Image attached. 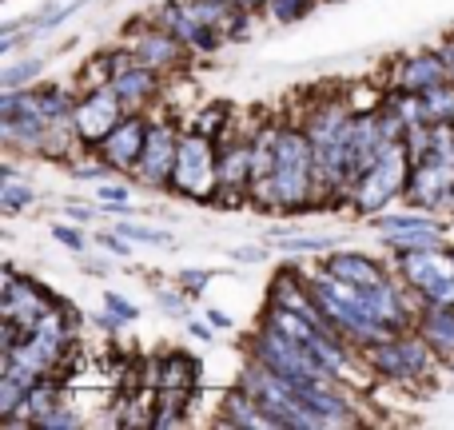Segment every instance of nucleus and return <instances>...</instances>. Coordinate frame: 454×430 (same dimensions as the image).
<instances>
[{"label": "nucleus", "mask_w": 454, "mask_h": 430, "mask_svg": "<svg viewBox=\"0 0 454 430\" xmlns=\"http://www.w3.org/2000/svg\"><path fill=\"white\" fill-rule=\"evenodd\" d=\"M315 172V144H307L299 132H283L275 140V168L271 180H263V188H275V196L283 204H295L307 196V180Z\"/></svg>", "instance_id": "nucleus-1"}, {"label": "nucleus", "mask_w": 454, "mask_h": 430, "mask_svg": "<svg viewBox=\"0 0 454 430\" xmlns=\"http://www.w3.org/2000/svg\"><path fill=\"white\" fill-rule=\"evenodd\" d=\"M176 184H180L188 196H196V199L212 196L215 172H212V144L204 140V132L180 140V156H176Z\"/></svg>", "instance_id": "nucleus-2"}, {"label": "nucleus", "mask_w": 454, "mask_h": 430, "mask_svg": "<svg viewBox=\"0 0 454 430\" xmlns=\"http://www.w3.org/2000/svg\"><path fill=\"white\" fill-rule=\"evenodd\" d=\"M395 184H399V148L391 144V148H387V156L367 172V180L355 184V188H359V207H363V212H375L383 199L395 196Z\"/></svg>", "instance_id": "nucleus-3"}, {"label": "nucleus", "mask_w": 454, "mask_h": 430, "mask_svg": "<svg viewBox=\"0 0 454 430\" xmlns=\"http://www.w3.org/2000/svg\"><path fill=\"white\" fill-rule=\"evenodd\" d=\"M148 136H152V140L144 144L140 172L160 188V184H168L176 176V156H180V144L172 140V132H168V128H152Z\"/></svg>", "instance_id": "nucleus-4"}, {"label": "nucleus", "mask_w": 454, "mask_h": 430, "mask_svg": "<svg viewBox=\"0 0 454 430\" xmlns=\"http://www.w3.org/2000/svg\"><path fill=\"white\" fill-rule=\"evenodd\" d=\"M120 96L116 92H96L84 108L76 112V128L84 140H108L112 128H116V112H120Z\"/></svg>", "instance_id": "nucleus-5"}, {"label": "nucleus", "mask_w": 454, "mask_h": 430, "mask_svg": "<svg viewBox=\"0 0 454 430\" xmlns=\"http://www.w3.org/2000/svg\"><path fill=\"white\" fill-rule=\"evenodd\" d=\"M144 156V124L140 120H128V124H116L112 136L104 140V160L112 168H132L140 164Z\"/></svg>", "instance_id": "nucleus-6"}, {"label": "nucleus", "mask_w": 454, "mask_h": 430, "mask_svg": "<svg viewBox=\"0 0 454 430\" xmlns=\"http://www.w3.org/2000/svg\"><path fill=\"white\" fill-rule=\"evenodd\" d=\"M450 72H447V60H439V56H415V60L407 64V80H403V88L407 92H431V88L447 84Z\"/></svg>", "instance_id": "nucleus-7"}, {"label": "nucleus", "mask_w": 454, "mask_h": 430, "mask_svg": "<svg viewBox=\"0 0 454 430\" xmlns=\"http://www.w3.org/2000/svg\"><path fill=\"white\" fill-rule=\"evenodd\" d=\"M331 271L339 275V279H347V283H355V287H383V271H379L371 259H363V255H335L331 259Z\"/></svg>", "instance_id": "nucleus-8"}, {"label": "nucleus", "mask_w": 454, "mask_h": 430, "mask_svg": "<svg viewBox=\"0 0 454 430\" xmlns=\"http://www.w3.org/2000/svg\"><path fill=\"white\" fill-rule=\"evenodd\" d=\"M423 339L442 351H454V303H434L423 315Z\"/></svg>", "instance_id": "nucleus-9"}, {"label": "nucleus", "mask_w": 454, "mask_h": 430, "mask_svg": "<svg viewBox=\"0 0 454 430\" xmlns=\"http://www.w3.org/2000/svg\"><path fill=\"white\" fill-rule=\"evenodd\" d=\"M116 96L124 104H140L152 96V72L148 68H132V72H120L116 76Z\"/></svg>", "instance_id": "nucleus-10"}, {"label": "nucleus", "mask_w": 454, "mask_h": 430, "mask_svg": "<svg viewBox=\"0 0 454 430\" xmlns=\"http://www.w3.org/2000/svg\"><path fill=\"white\" fill-rule=\"evenodd\" d=\"M391 247L403 255H419V251H439V231H395Z\"/></svg>", "instance_id": "nucleus-11"}, {"label": "nucleus", "mask_w": 454, "mask_h": 430, "mask_svg": "<svg viewBox=\"0 0 454 430\" xmlns=\"http://www.w3.org/2000/svg\"><path fill=\"white\" fill-rule=\"evenodd\" d=\"M24 204H32V188L28 184H16L12 180V168H4V184H0V207L8 215H16Z\"/></svg>", "instance_id": "nucleus-12"}, {"label": "nucleus", "mask_w": 454, "mask_h": 430, "mask_svg": "<svg viewBox=\"0 0 454 430\" xmlns=\"http://www.w3.org/2000/svg\"><path fill=\"white\" fill-rule=\"evenodd\" d=\"M423 104H427V120H454V88L450 84H439L431 92H423Z\"/></svg>", "instance_id": "nucleus-13"}, {"label": "nucleus", "mask_w": 454, "mask_h": 430, "mask_svg": "<svg viewBox=\"0 0 454 430\" xmlns=\"http://www.w3.org/2000/svg\"><path fill=\"white\" fill-rule=\"evenodd\" d=\"M371 223L379 227V231H439V227L431 223V219H423V215H375Z\"/></svg>", "instance_id": "nucleus-14"}, {"label": "nucleus", "mask_w": 454, "mask_h": 430, "mask_svg": "<svg viewBox=\"0 0 454 430\" xmlns=\"http://www.w3.org/2000/svg\"><path fill=\"white\" fill-rule=\"evenodd\" d=\"M136 56H144V64H168L176 56V44L168 36H160V32H152V36H144V44L136 48Z\"/></svg>", "instance_id": "nucleus-15"}, {"label": "nucleus", "mask_w": 454, "mask_h": 430, "mask_svg": "<svg viewBox=\"0 0 454 430\" xmlns=\"http://www.w3.org/2000/svg\"><path fill=\"white\" fill-rule=\"evenodd\" d=\"M40 72V60H28V64H16V68H8L4 76H0V88L4 92H16V88L24 84V80H32Z\"/></svg>", "instance_id": "nucleus-16"}, {"label": "nucleus", "mask_w": 454, "mask_h": 430, "mask_svg": "<svg viewBox=\"0 0 454 430\" xmlns=\"http://www.w3.org/2000/svg\"><path fill=\"white\" fill-rule=\"evenodd\" d=\"M164 371H168V375L160 379V383H164V387H180V383H188L184 375H196V363H188V359H180V355H172V359L164 363Z\"/></svg>", "instance_id": "nucleus-17"}, {"label": "nucleus", "mask_w": 454, "mask_h": 430, "mask_svg": "<svg viewBox=\"0 0 454 430\" xmlns=\"http://www.w3.org/2000/svg\"><path fill=\"white\" fill-rule=\"evenodd\" d=\"M36 104H40V112H44L48 120H60V112H68V96H64L60 88H52V92L36 96Z\"/></svg>", "instance_id": "nucleus-18"}, {"label": "nucleus", "mask_w": 454, "mask_h": 430, "mask_svg": "<svg viewBox=\"0 0 454 430\" xmlns=\"http://www.w3.org/2000/svg\"><path fill=\"white\" fill-rule=\"evenodd\" d=\"M120 235H124V239H144V243H168V239H172L168 231H156V227H140V223H120Z\"/></svg>", "instance_id": "nucleus-19"}, {"label": "nucleus", "mask_w": 454, "mask_h": 430, "mask_svg": "<svg viewBox=\"0 0 454 430\" xmlns=\"http://www.w3.org/2000/svg\"><path fill=\"white\" fill-rule=\"evenodd\" d=\"M331 235H319V239H311V235H291V239H283V247L287 251H323V247H331Z\"/></svg>", "instance_id": "nucleus-20"}, {"label": "nucleus", "mask_w": 454, "mask_h": 430, "mask_svg": "<svg viewBox=\"0 0 454 430\" xmlns=\"http://www.w3.org/2000/svg\"><path fill=\"white\" fill-rule=\"evenodd\" d=\"M271 8H275V16H279V20H299V16L307 12V8H311V0H271Z\"/></svg>", "instance_id": "nucleus-21"}, {"label": "nucleus", "mask_w": 454, "mask_h": 430, "mask_svg": "<svg viewBox=\"0 0 454 430\" xmlns=\"http://www.w3.org/2000/svg\"><path fill=\"white\" fill-rule=\"evenodd\" d=\"M108 307L116 311V319H136V315H140L132 303H128V299H120V295H108Z\"/></svg>", "instance_id": "nucleus-22"}, {"label": "nucleus", "mask_w": 454, "mask_h": 430, "mask_svg": "<svg viewBox=\"0 0 454 430\" xmlns=\"http://www.w3.org/2000/svg\"><path fill=\"white\" fill-rule=\"evenodd\" d=\"M56 239H60L64 243V247H72V251H80V247H84V239H80V231H72V227H56Z\"/></svg>", "instance_id": "nucleus-23"}, {"label": "nucleus", "mask_w": 454, "mask_h": 430, "mask_svg": "<svg viewBox=\"0 0 454 430\" xmlns=\"http://www.w3.org/2000/svg\"><path fill=\"white\" fill-rule=\"evenodd\" d=\"M204 279H207V271H184V287L188 291H200L204 287Z\"/></svg>", "instance_id": "nucleus-24"}, {"label": "nucleus", "mask_w": 454, "mask_h": 430, "mask_svg": "<svg viewBox=\"0 0 454 430\" xmlns=\"http://www.w3.org/2000/svg\"><path fill=\"white\" fill-rule=\"evenodd\" d=\"M104 247H112L116 255H128V251H132V247H124V243H120V235H104Z\"/></svg>", "instance_id": "nucleus-25"}, {"label": "nucleus", "mask_w": 454, "mask_h": 430, "mask_svg": "<svg viewBox=\"0 0 454 430\" xmlns=\"http://www.w3.org/2000/svg\"><path fill=\"white\" fill-rule=\"evenodd\" d=\"M100 196H104V199H124V196H128V192H124V188H104V192H100Z\"/></svg>", "instance_id": "nucleus-26"}, {"label": "nucleus", "mask_w": 454, "mask_h": 430, "mask_svg": "<svg viewBox=\"0 0 454 430\" xmlns=\"http://www.w3.org/2000/svg\"><path fill=\"white\" fill-rule=\"evenodd\" d=\"M207 319H212V327H227V315H220V311H212Z\"/></svg>", "instance_id": "nucleus-27"}]
</instances>
